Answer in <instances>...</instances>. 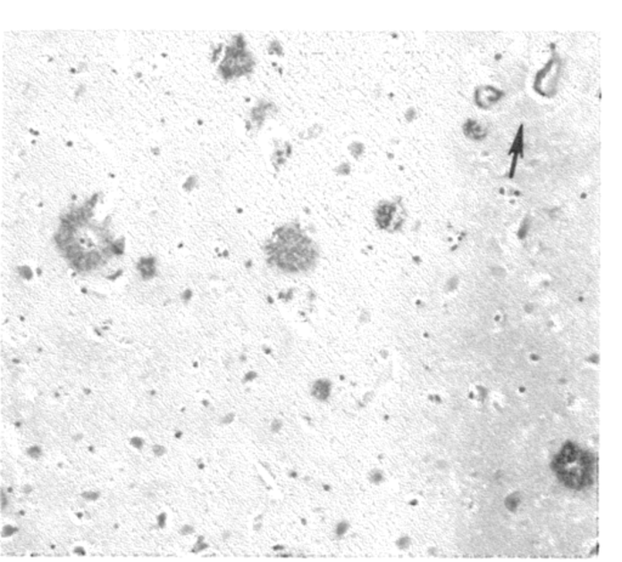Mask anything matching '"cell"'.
Segmentation results:
<instances>
[{
    "instance_id": "cell-2",
    "label": "cell",
    "mask_w": 622,
    "mask_h": 562,
    "mask_svg": "<svg viewBox=\"0 0 622 562\" xmlns=\"http://www.w3.org/2000/svg\"><path fill=\"white\" fill-rule=\"evenodd\" d=\"M279 258L282 264H289L294 269H306L313 263L314 249L307 237L299 232H290L283 237L279 245Z\"/></svg>"
},
{
    "instance_id": "cell-1",
    "label": "cell",
    "mask_w": 622,
    "mask_h": 562,
    "mask_svg": "<svg viewBox=\"0 0 622 562\" xmlns=\"http://www.w3.org/2000/svg\"><path fill=\"white\" fill-rule=\"evenodd\" d=\"M556 469L558 476L570 487L586 486L593 477V464L586 452L575 446L567 447L558 456Z\"/></svg>"
}]
</instances>
